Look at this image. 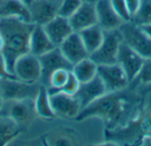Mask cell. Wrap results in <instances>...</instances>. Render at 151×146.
<instances>
[{
  "label": "cell",
  "mask_w": 151,
  "mask_h": 146,
  "mask_svg": "<svg viewBox=\"0 0 151 146\" xmlns=\"http://www.w3.org/2000/svg\"><path fill=\"white\" fill-rule=\"evenodd\" d=\"M84 3H89V4H96L99 0H82Z\"/></svg>",
  "instance_id": "obj_34"
},
{
  "label": "cell",
  "mask_w": 151,
  "mask_h": 146,
  "mask_svg": "<svg viewBox=\"0 0 151 146\" xmlns=\"http://www.w3.org/2000/svg\"><path fill=\"white\" fill-rule=\"evenodd\" d=\"M97 75L103 80L107 93L119 92L130 83L126 72L118 63L98 65Z\"/></svg>",
  "instance_id": "obj_8"
},
{
  "label": "cell",
  "mask_w": 151,
  "mask_h": 146,
  "mask_svg": "<svg viewBox=\"0 0 151 146\" xmlns=\"http://www.w3.org/2000/svg\"><path fill=\"white\" fill-rule=\"evenodd\" d=\"M19 134H7V135H1L0 136V146L5 145L8 143L13 141Z\"/></svg>",
  "instance_id": "obj_32"
},
{
  "label": "cell",
  "mask_w": 151,
  "mask_h": 146,
  "mask_svg": "<svg viewBox=\"0 0 151 146\" xmlns=\"http://www.w3.org/2000/svg\"><path fill=\"white\" fill-rule=\"evenodd\" d=\"M82 0H62L58 15L69 19L82 4Z\"/></svg>",
  "instance_id": "obj_26"
},
{
  "label": "cell",
  "mask_w": 151,
  "mask_h": 146,
  "mask_svg": "<svg viewBox=\"0 0 151 146\" xmlns=\"http://www.w3.org/2000/svg\"><path fill=\"white\" fill-rule=\"evenodd\" d=\"M42 87L40 82L28 83L17 78L0 79V96L3 100H35Z\"/></svg>",
  "instance_id": "obj_3"
},
{
  "label": "cell",
  "mask_w": 151,
  "mask_h": 146,
  "mask_svg": "<svg viewBox=\"0 0 151 146\" xmlns=\"http://www.w3.org/2000/svg\"><path fill=\"white\" fill-rule=\"evenodd\" d=\"M135 79H139L143 84H151V57L144 60L142 68Z\"/></svg>",
  "instance_id": "obj_29"
},
{
  "label": "cell",
  "mask_w": 151,
  "mask_h": 146,
  "mask_svg": "<svg viewBox=\"0 0 151 146\" xmlns=\"http://www.w3.org/2000/svg\"><path fill=\"white\" fill-rule=\"evenodd\" d=\"M137 26L151 23V0H141L140 5L131 19Z\"/></svg>",
  "instance_id": "obj_23"
},
{
  "label": "cell",
  "mask_w": 151,
  "mask_h": 146,
  "mask_svg": "<svg viewBox=\"0 0 151 146\" xmlns=\"http://www.w3.org/2000/svg\"><path fill=\"white\" fill-rule=\"evenodd\" d=\"M111 3L116 13L120 17V19L124 22L131 21L132 16L129 12V10L125 0H111Z\"/></svg>",
  "instance_id": "obj_27"
},
{
  "label": "cell",
  "mask_w": 151,
  "mask_h": 146,
  "mask_svg": "<svg viewBox=\"0 0 151 146\" xmlns=\"http://www.w3.org/2000/svg\"><path fill=\"white\" fill-rule=\"evenodd\" d=\"M80 85H81V83L76 78L74 74L71 71L69 74L67 81L58 92H62V93H66L68 95H74L77 93V91L80 87Z\"/></svg>",
  "instance_id": "obj_28"
},
{
  "label": "cell",
  "mask_w": 151,
  "mask_h": 146,
  "mask_svg": "<svg viewBox=\"0 0 151 146\" xmlns=\"http://www.w3.org/2000/svg\"><path fill=\"white\" fill-rule=\"evenodd\" d=\"M22 2H24L25 4H30L33 0H21Z\"/></svg>",
  "instance_id": "obj_36"
},
{
  "label": "cell",
  "mask_w": 151,
  "mask_h": 146,
  "mask_svg": "<svg viewBox=\"0 0 151 146\" xmlns=\"http://www.w3.org/2000/svg\"><path fill=\"white\" fill-rule=\"evenodd\" d=\"M35 108L36 115L39 117L43 119H53L56 116L50 105L47 87L42 85L36 98L35 99Z\"/></svg>",
  "instance_id": "obj_22"
},
{
  "label": "cell",
  "mask_w": 151,
  "mask_h": 146,
  "mask_svg": "<svg viewBox=\"0 0 151 146\" xmlns=\"http://www.w3.org/2000/svg\"><path fill=\"white\" fill-rule=\"evenodd\" d=\"M97 68L98 65L88 56L75 63L73 67L72 72L79 82L82 84L90 81L97 75Z\"/></svg>",
  "instance_id": "obj_21"
},
{
  "label": "cell",
  "mask_w": 151,
  "mask_h": 146,
  "mask_svg": "<svg viewBox=\"0 0 151 146\" xmlns=\"http://www.w3.org/2000/svg\"><path fill=\"white\" fill-rule=\"evenodd\" d=\"M65 57L73 64L89 56L83 41L77 32H73L58 47Z\"/></svg>",
  "instance_id": "obj_14"
},
{
  "label": "cell",
  "mask_w": 151,
  "mask_h": 146,
  "mask_svg": "<svg viewBox=\"0 0 151 146\" xmlns=\"http://www.w3.org/2000/svg\"><path fill=\"white\" fill-rule=\"evenodd\" d=\"M0 115L12 119L21 130L27 128L37 116L35 100H3Z\"/></svg>",
  "instance_id": "obj_4"
},
{
  "label": "cell",
  "mask_w": 151,
  "mask_h": 146,
  "mask_svg": "<svg viewBox=\"0 0 151 146\" xmlns=\"http://www.w3.org/2000/svg\"><path fill=\"white\" fill-rule=\"evenodd\" d=\"M21 129L10 117L0 115V136L7 134H20Z\"/></svg>",
  "instance_id": "obj_25"
},
{
  "label": "cell",
  "mask_w": 151,
  "mask_h": 146,
  "mask_svg": "<svg viewBox=\"0 0 151 146\" xmlns=\"http://www.w3.org/2000/svg\"><path fill=\"white\" fill-rule=\"evenodd\" d=\"M4 40L2 37H0V52H2L3 48H4Z\"/></svg>",
  "instance_id": "obj_35"
},
{
  "label": "cell",
  "mask_w": 151,
  "mask_h": 146,
  "mask_svg": "<svg viewBox=\"0 0 151 146\" xmlns=\"http://www.w3.org/2000/svg\"><path fill=\"white\" fill-rule=\"evenodd\" d=\"M43 28L56 47H59V45L73 32L69 19L60 15H58L43 26Z\"/></svg>",
  "instance_id": "obj_17"
},
{
  "label": "cell",
  "mask_w": 151,
  "mask_h": 146,
  "mask_svg": "<svg viewBox=\"0 0 151 146\" xmlns=\"http://www.w3.org/2000/svg\"><path fill=\"white\" fill-rule=\"evenodd\" d=\"M139 26L142 29V31L151 39V23L142 25V26Z\"/></svg>",
  "instance_id": "obj_33"
},
{
  "label": "cell",
  "mask_w": 151,
  "mask_h": 146,
  "mask_svg": "<svg viewBox=\"0 0 151 146\" xmlns=\"http://www.w3.org/2000/svg\"><path fill=\"white\" fill-rule=\"evenodd\" d=\"M15 17L31 22L27 4L21 0H0V18Z\"/></svg>",
  "instance_id": "obj_19"
},
{
  "label": "cell",
  "mask_w": 151,
  "mask_h": 146,
  "mask_svg": "<svg viewBox=\"0 0 151 146\" xmlns=\"http://www.w3.org/2000/svg\"><path fill=\"white\" fill-rule=\"evenodd\" d=\"M62 0H33L27 4L31 23L45 26L58 15Z\"/></svg>",
  "instance_id": "obj_10"
},
{
  "label": "cell",
  "mask_w": 151,
  "mask_h": 146,
  "mask_svg": "<svg viewBox=\"0 0 151 146\" xmlns=\"http://www.w3.org/2000/svg\"><path fill=\"white\" fill-rule=\"evenodd\" d=\"M79 33L89 55L100 47L104 37V31L98 24L85 28Z\"/></svg>",
  "instance_id": "obj_20"
},
{
  "label": "cell",
  "mask_w": 151,
  "mask_h": 146,
  "mask_svg": "<svg viewBox=\"0 0 151 146\" xmlns=\"http://www.w3.org/2000/svg\"><path fill=\"white\" fill-rule=\"evenodd\" d=\"M125 1H126V4L127 5V8L129 10L131 16L133 17L139 8L141 0H125Z\"/></svg>",
  "instance_id": "obj_31"
},
{
  "label": "cell",
  "mask_w": 151,
  "mask_h": 146,
  "mask_svg": "<svg viewBox=\"0 0 151 146\" xmlns=\"http://www.w3.org/2000/svg\"><path fill=\"white\" fill-rule=\"evenodd\" d=\"M16 78V77L14 75H12L8 71L5 58L4 56V55L2 54V52H0V79H2V78Z\"/></svg>",
  "instance_id": "obj_30"
},
{
  "label": "cell",
  "mask_w": 151,
  "mask_h": 146,
  "mask_svg": "<svg viewBox=\"0 0 151 146\" xmlns=\"http://www.w3.org/2000/svg\"><path fill=\"white\" fill-rule=\"evenodd\" d=\"M2 105H3V99H2V97L0 96V109H1V108H2Z\"/></svg>",
  "instance_id": "obj_37"
},
{
  "label": "cell",
  "mask_w": 151,
  "mask_h": 146,
  "mask_svg": "<svg viewBox=\"0 0 151 146\" xmlns=\"http://www.w3.org/2000/svg\"><path fill=\"white\" fill-rule=\"evenodd\" d=\"M118 93H107L82 108L75 119L81 121L96 115L104 118L108 122H118L125 108V101Z\"/></svg>",
  "instance_id": "obj_2"
},
{
  "label": "cell",
  "mask_w": 151,
  "mask_h": 146,
  "mask_svg": "<svg viewBox=\"0 0 151 146\" xmlns=\"http://www.w3.org/2000/svg\"><path fill=\"white\" fill-rule=\"evenodd\" d=\"M0 37H1V33H0Z\"/></svg>",
  "instance_id": "obj_38"
},
{
  "label": "cell",
  "mask_w": 151,
  "mask_h": 146,
  "mask_svg": "<svg viewBox=\"0 0 151 146\" xmlns=\"http://www.w3.org/2000/svg\"><path fill=\"white\" fill-rule=\"evenodd\" d=\"M106 93L107 91L103 80L96 75L90 81L81 84L74 97L80 102L82 109Z\"/></svg>",
  "instance_id": "obj_13"
},
{
  "label": "cell",
  "mask_w": 151,
  "mask_h": 146,
  "mask_svg": "<svg viewBox=\"0 0 151 146\" xmlns=\"http://www.w3.org/2000/svg\"><path fill=\"white\" fill-rule=\"evenodd\" d=\"M42 75L40 83L45 87L50 86V78L51 74L59 69L72 71L73 65L65 57L58 47L39 56Z\"/></svg>",
  "instance_id": "obj_7"
},
{
  "label": "cell",
  "mask_w": 151,
  "mask_h": 146,
  "mask_svg": "<svg viewBox=\"0 0 151 146\" xmlns=\"http://www.w3.org/2000/svg\"><path fill=\"white\" fill-rule=\"evenodd\" d=\"M49 95L50 105L56 116L75 119L80 114L81 107L74 95H68L62 92H57Z\"/></svg>",
  "instance_id": "obj_12"
},
{
  "label": "cell",
  "mask_w": 151,
  "mask_h": 146,
  "mask_svg": "<svg viewBox=\"0 0 151 146\" xmlns=\"http://www.w3.org/2000/svg\"><path fill=\"white\" fill-rule=\"evenodd\" d=\"M13 73L21 81L28 83L40 82L42 69L39 57L31 53L19 56L14 64Z\"/></svg>",
  "instance_id": "obj_9"
},
{
  "label": "cell",
  "mask_w": 151,
  "mask_h": 146,
  "mask_svg": "<svg viewBox=\"0 0 151 146\" xmlns=\"http://www.w3.org/2000/svg\"><path fill=\"white\" fill-rule=\"evenodd\" d=\"M55 48L56 46L49 38L43 26L35 25L29 38V53L39 57Z\"/></svg>",
  "instance_id": "obj_18"
},
{
  "label": "cell",
  "mask_w": 151,
  "mask_h": 146,
  "mask_svg": "<svg viewBox=\"0 0 151 146\" xmlns=\"http://www.w3.org/2000/svg\"><path fill=\"white\" fill-rule=\"evenodd\" d=\"M144 57L134 51L122 40L117 63L122 67L130 82L134 80L139 75L144 63Z\"/></svg>",
  "instance_id": "obj_11"
},
{
  "label": "cell",
  "mask_w": 151,
  "mask_h": 146,
  "mask_svg": "<svg viewBox=\"0 0 151 146\" xmlns=\"http://www.w3.org/2000/svg\"><path fill=\"white\" fill-rule=\"evenodd\" d=\"M34 27L35 24L19 18H0V33L4 43L2 54L12 75L17 59L29 53V38Z\"/></svg>",
  "instance_id": "obj_1"
},
{
  "label": "cell",
  "mask_w": 151,
  "mask_h": 146,
  "mask_svg": "<svg viewBox=\"0 0 151 146\" xmlns=\"http://www.w3.org/2000/svg\"><path fill=\"white\" fill-rule=\"evenodd\" d=\"M73 32H81L91 26L97 24L96 5L89 3H82L80 8L68 19Z\"/></svg>",
  "instance_id": "obj_16"
},
{
  "label": "cell",
  "mask_w": 151,
  "mask_h": 146,
  "mask_svg": "<svg viewBox=\"0 0 151 146\" xmlns=\"http://www.w3.org/2000/svg\"><path fill=\"white\" fill-rule=\"evenodd\" d=\"M122 40L142 57H151V39L142 29L132 21L124 22L119 28Z\"/></svg>",
  "instance_id": "obj_6"
},
{
  "label": "cell",
  "mask_w": 151,
  "mask_h": 146,
  "mask_svg": "<svg viewBox=\"0 0 151 146\" xmlns=\"http://www.w3.org/2000/svg\"><path fill=\"white\" fill-rule=\"evenodd\" d=\"M121 42L122 35L119 29L104 31L102 44L95 52L89 55V57L97 65L116 63Z\"/></svg>",
  "instance_id": "obj_5"
},
{
  "label": "cell",
  "mask_w": 151,
  "mask_h": 146,
  "mask_svg": "<svg viewBox=\"0 0 151 146\" xmlns=\"http://www.w3.org/2000/svg\"><path fill=\"white\" fill-rule=\"evenodd\" d=\"M97 24L104 31L119 29L124 21L114 11L111 0H99L96 4Z\"/></svg>",
  "instance_id": "obj_15"
},
{
  "label": "cell",
  "mask_w": 151,
  "mask_h": 146,
  "mask_svg": "<svg viewBox=\"0 0 151 146\" xmlns=\"http://www.w3.org/2000/svg\"><path fill=\"white\" fill-rule=\"evenodd\" d=\"M72 71L65 69H59L55 71L50 78V86L47 87L49 94L57 93L67 81L69 74Z\"/></svg>",
  "instance_id": "obj_24"
}]
</instances>
